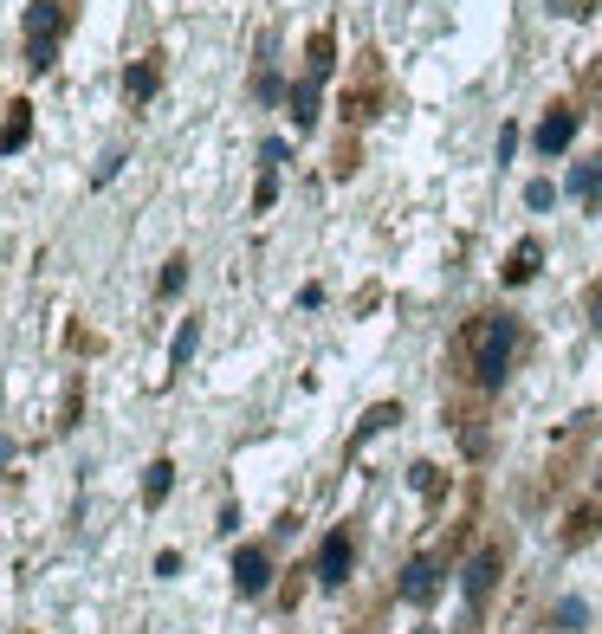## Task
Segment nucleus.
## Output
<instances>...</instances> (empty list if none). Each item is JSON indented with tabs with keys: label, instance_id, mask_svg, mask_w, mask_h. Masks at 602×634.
I'll list each match as a JSON object with an SVG mask.
<instances>
[{
	"label": "nucleus",
	"instance_id": "nucleus-13",
	"mask_svg": "<svg viewBox=\"0 0 602 634\" xmlns=\"http://www.w3.org/2000/svg\"><path fill=\"white\" fill-rule=\"evenodd\" d=\"M602 188V162H577L570 169V195H596Z\"/></svg>",
	"mask_w": 602,
	"mask_h": 634
},
{
	"label": "nucleus",
	"instance_id": "nucleus-11",
	"mask_svg": "<svg viewBox=\"0 0 602 634\" xmlns=\"http://www.w3.org/2000/svg\"><path fill=\"white\" fill-rule=\"evenodd\" d=\"M26 117H33V104H7V156L26 149Z\"/></svg>",
	"mask_w": 602,
	"mask_h": 634
},
{
	"label": "nucleus",
	"instance_id": "nucleus-20",
	"mask_svg": "<svg viewBox=\"0 0 602 634\" xmlns=\"http://www.w3.org/2000/svg\"><path fill=\"white\" fill-rule=\"evenodd\" d=\"M389 421H402V415H395V408H376V415H369V421L357 427V440H369V434H382V427H389Z\"/></svg>",
	"mask_w": 602,
	"mask_h": 634
},
{
	"label": "nucleus",
	"instance_id": "nucleus-1",
	"mask_svg": "<svg viewBox=\"0 0 602 634\" xmlns=\"http://www.w3.org/2000/svg\"><path fill=\"white\" fill-rule=\"evenodd\" d=\"M505 363H512V317H486L473 330V376H480V389H499Z\"/></svg>",
	"mask_w": 602,
	"mask_h": 634
},
{
	"label": "nucleus",
	"instance_id": "nucleus-18",
	"mask_svg": "<svg viewBox=\"0 0 602 634\" xmlns=\"http://www.w3.org/2000/svg\"><path fill=\"white\" fill-rule=\"evenodd\" d=\"M583 622H590V609H583L577 596H564V602H557V628H564V634H577Z\"/></svg>",
	"mask_w": 602,
	"mask_h": 634
},
{
	"label": "nucleus",
	"instance_id": "nucleus-9",
	"mask_svg": "<svg viewBox=\"0 0 602 634\" xmlns=\"http://www.w3.org/2000/svg\"><path fill=\"white\" fill-rule=\"evenodd\" d=\"M311 117H318V78H298L292 85V123L311 130Z\"/></svg>",
	"mask_w": 602,
	"mask_h": 634
},
{
	"label": "nucleus",
	"instance_id": "nucleus-6",
	"mask_svg": "<svg viewBox=\"0 0 602 634\" xmlns=\"http://www.w3.org/2000/svg\"><path fill=\"white\" fill-rule=\"evenodd\" d=\"M492 576H499V550H480V557L467 563V583H460V589H467V602H473V609H480V602H486Z\"/></svg>",
	"mask_w": 602,
	"mask_h": 634
},
{
	"label": "nucleus",
	"instance_id": "nucleus-5",
	"mask_svg": "<svg viewBox=\"0 0 602 634\" xmlns=\"http://www.w3.org/2000/svg\"><path fill=\"white\" fill-rule=\"evenodd\" d=\"M570 136H577V110H551V117L538 123V149H544V156L570 149Z\"/></svg>",
	"mask_w": 602,
	"mask_h": 634
},
{
	"label": "nucleus",
	"instance_id": "nucleus-25",
	"mask_svg": "<svg viewBox=\"0 0 602 634\" xmlns=\"http://www.w3.org/2000/svg\"><path fill=\"white\" fill-rule=\"evenodd\" d=\"M421 634H441V628H421Z\"/></svg>",
	"mask_w": 602,
	"mask_h": 634
},
{
	"label": "nucleus",
	"instance_id": "nucleus-21",
	"mask_svg": "<svg viewBox=\"0 0 602 634\" xmlns=\"http://www.w3.org/2000/svg\"><path fill=\"white\" fill-rule=\"evenodd\" d=\"M259 162H266V169H279V162H285V136H266V143H259Z\"/></svg>",
	"mask_w": 602,
	"mask_h": 634
},
{
	"label": "nucleus",
	"instance_id": "nucleus-24",
	"mask_svg": "<svg viewBox=\"0 0 602 634\" xmlns=\"http://www.w3.org/2000/svg\"><path fill=\"white\" fill-rule=\"evenodd\" d=\"M590 324H596V330H602V305H596V317H590Z\"/></svg>",
	"mask_w": 602,
	"mask_h": 634
},
{
	"label": "nucleus",
	"instance_id": "nucleus-7",
	"mask_svg": "<svg viewBox=\"0 0 602 634\" xmlns=\"http://www.w3.org/2000/svg\"><path fill=\"white\" fill-rule=\"evenodd\" d=\"M59 26H65V13L52 7V0H33V7H26V39H59Z\"/></svg>",
	"mask_w": 602,
	"mask_h": 634
},
{
	"label": "nucleus",
	"instance_id": "nucleus-10",
	"mask_svg": "<svg viewBox=\"0 0 602 634\" xmlns=\"http://www.w3.org/2000/svg\"><path fill=\"white\" fill-rule=\"evenodd\" d=\"M169 486H175V466H169V460H156V466H149V479H143V499H149V505H162V499H169Z\"/></svg>",
	"mask_w": 602,
	"mask_h": 634
},
{
	"label": "nucleus",
	"instance_id": "nucleus-2",
	"mask_svg": "<svg viewBox=\"0 0 602 634\" xmlns=\"http://www.w3.org/2000/svg\"><path fill=\"white\" fill-rule=\"evenodd\" d=\"M266 583H272V557L266 550H240L234 557V589L240 596H266Z\"/></svg>",
	"mask_w": 602,
	"mask_h": 634
},
{
	"label": "nucleus",
	"instance_id": "nucleus-19",
	"mask_svg": "<svg viewBox=\"0 0 602 634\" xmlns=\"http://www.w3.org/2000/svg\"><path fill=\"white\" fill-rule=\"evenodd\" d=\"M525 208H538V214L557 208V188H551V182H531V188H525Z\"/></svg>",
	"mask_w": 602,
	"mask_h": 634
},
{
	"label": "nucleus",
	"instance_id": "nucleus-17",
	"mask_svg": "<svg viewBox=\"0 0 602 634\" xmlns=\"http://www.w3.org/2000/svg\"><path fill=\"white\" fill-rule=\"evenodd\" d=\"M182 285H188V259H169V266H162V279H156V292H162V298H175Z\"/></svg>",
	"mask_w": 602,
	"mask_h": 634
},
{
	"label": "nucleus",
	"instance_id": "nucleus-15",
	"mask_svg": "<svg viewBox=\"0 0 602 634\" xmlns=\"http://www.w3.org/2000/svg\"><path fill=\"white\" fill-rule=\"evenodd\" d=\"M305 78H318V85L331 78V33H318V39H311V72H305Z\"/></svg>",
	"mask_w": 602,
	"mask_h": 634
},
{
	"label": "nucleus",
	"instance_id": "nucleus-8",
	"mask_svg": "<svg viewBox=\"0 0 602 634\" xmlns=\"http://www.w3.org/2000/svg\"><path fill=\"white\" fill-rule=\"evenodd\" d=\"M538 240H518L512 246V266H505V285H531V272H538Z\"/></svg>",
	"mask_w": 602,
	"mask_h": 634
},
{
	"label": "nucleus",
	"instance_id": "nucleus-4",
	"mask_svg": "<svg viewBox=\"0 0 602 634\" xmlns=\"http://www.w3.org/2000/svg\"><path fill=\"white\" fill-rule=\"evenodd\" d=\"M434 589H441V570H434L428 557H415L402 570V602H434Z\"/></svg>",
	"mask_w": 602,
	"mask_h": 634
},
{
	"label": "nucleus",
	"instance_id": "nucleus-12",
	"mask_svg": "<svg viewBox=\"0 0 602 634\" xmlns=\"http://www.w3.org/2000/svg\"><path fill=\"white\" fill-rule=\"evenodd\" d=\"M123 91H130V104L156 98V72H149V65H130V72H123Z\"/></svg>",
	"mask_w": 602,
	"mask_h": 634
},
{
	"label": "nucleus",
	"instance_id": "nucleus-3",
	"mask_svg": "<svg viewBox=\"0 0 602 634\" xmlns=\"http://www.w3.org/2000/svg\"><path fill=\"white\" fill-rule=\"evenodd\" d=\"M344 576H350V537L337 531V537H324V550H318V583L337 589Z\"/></svg>",
	"mask_w": 602,
	"mask_h": 634
},
{
	"label": "nucleus",
	"instance_id": "nucleus-22",
	"mask_svg": "<svg viewBox=\"0 0 602 634\" xmlns=\"http://www.w3.org/2000/svg\"><path fill=\"white\" fill-rule=\"evenodd\" d=\"M253 98H266V104L279 98V72H259V78H253Z\"/></svg>",
	"mask_w": 602,
	"mask_h": 634
},
{
	"label": "nucleus",
	"instance_id": "nucleus-23",
	"mask_svg": "<svg viewBox=\"0 0 602 634\" xmlns=\"http://www.w3.org/2000/svg\"><path fill=\"white\" fill-rule=\"evenodd\" d=\"M117 169H123V149H111V156H104V162H98V175H91V182H98V188H104V182H111V175H117Z\"/></svg>",
	"mask_w": 602,
	"mask_h": 634
},
{
	"label": "nucleus",
	"instance_id": "nucleus-16",
	"mask_svg": "<svg viewBox=\"0 0 602 634\" xmlns=\"http://www.w3.org/2000/svg\"><path fill=\"white\" fill-rule=\"evenodd\" d=\"M195 343H201V330H195V317H188V324H182V330H175V350H169V363H175V369H182V363H188V356H195Z\"/></svg>",
	"mask_w": 602,
	"mask_h": 634
},
{
	"label": "nucleus",
	"instance_id": "nucleus-14",
	"mask_svg": "<svg viewBox=\"0 0 602 634\" xmlns=\"http://www.w3.org/2000/svg\"><path fill=\"white\" fill-rule=\"evenodd\" d=\"M52 59H59V39H26V65L33 72H52Z\"/></svg>",
	"mask_w": 602,
	"mask_h": 634
}]
</instances>
